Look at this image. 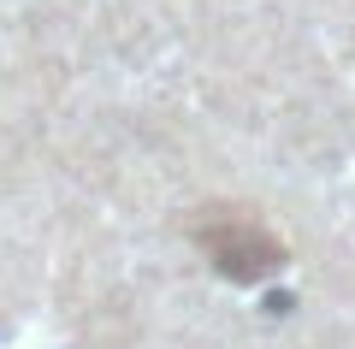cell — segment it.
<instances>
[{
  "instance_id": "cell-1",
  "label": "cell",
  "mask_w": 355,
  "mask_h": 349,
  "mask_svg": "<svg viewBox=\"0 0 355 349\" xmlns=\"http://www.w3.org/2000/svg\"><path fill=\"white\" fill-rule=\"evenodd\" d=\"M202 243H207V255H214L225 273H237V278H261V273H272V266L284 261V249L266 237L254 219H243V213H207Z\"/></svg>"
}]
</instances>
